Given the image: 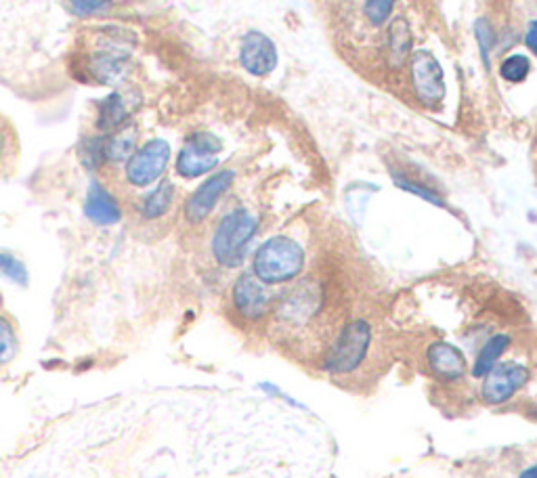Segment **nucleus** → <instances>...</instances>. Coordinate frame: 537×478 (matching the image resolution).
Instances as JSON below:
<instances>
[{"label":"nucleus","instance_id":"1","mask_svg":"<svg viewBox=\"0 0 537 478\" xmlns=\"http://www.w3.org/2000/svg\"><path fill=\"white\" fill-rule=\"evenodd\" d=\"M133 38L120 30L99 32L95 47L84 55V76L97 84H118L131 68Z\"/></svg>","mask_w":537,"mask_h":478},{"label":"nucleus","instance_id":"2","mask_svg":"<svg viewBox=\"0 0 537 478\" xmlns=\"http://www.w3.org/2000/svg\"><path fill=\"white\" fill-rule=\"evenodd\" d=\"M259 227L256 216L244 208H235L223 216L217 231L212 235V256L221 267L235 269L244 263L248 244Z\"/></svg>","mask_w":537,"mask_h":478},{"label":"nucleus","instance_id":"3","mask_svg":"<svg viewBox=\"0 0 537 478\" xmlns=\"http://www.w3.org/2000/svg\"><path fill=\"white\" fill-rule=\"evenodd\" d=\"M305 267V250L290 237H271L254 254V275L263 284H284Z\"/></svg>","mask_w":537,"mask_h":478},{"label":"nucleus","instance_id":"4","mask_svg":"<svg viewBox=\"0 0 537 478\" xmlns=\"http://www.w3.org/2000/svg\"><path fill=\"white\" fill-rule=\"evenodd\" d=\"M372 330L365 321H353L340 330L332 351L326 359V369L332 376H349L363 363L370 351Z\"/></svg>","mask_w":537,"mask_h":478},{"label":"nucleus","instance_id":"5","mask_svg":"<svg viewBox=\"0 0 537 478\" xmlns=\"http://www.w3.org/2000/svg\"><path fill=\"white\" fill-rule=\"evenodd\" d=\"M223 151V141L206 133V130H198L187 137L183 149L179 151L177 158V172L183 179H198L202 175H208L210 170L219 166V154Z\"/></svg>","mask_w":537,"mask_h":478},{"label":"nucleus","instance_id":"6","mask_svg":"<svg viewBox=\"0 0 537 478\" xmlns=\"http://www.w3.org/2000/svg\"><path fill=\"white\" fill-rule=\"evenodd\" d=\"M168 162L170 145L164 139H152L128 158V162L124 164V177L128 185L137 189L149 187L164 175Z\"/></svg>","mask_w":537,"mask_h":478},{"label":"nucleus","instance_id":"7","mask_svg":"<svg viewBox=\"0 0 537 478\" xmlns=\"http://www.w3.org/2000/svg\"><path fill=\"white\" fill-rule=\"evenodd\" d=\"M410 76L418 101L426 107H437L445 99V76L433 53L416 51L410 55Z\"/></svg>","mask_w":537,"mask_h":478},{"label":"nucleus","instance_id":"8","mask_svg":"<svg viewBox=\"0 0 537 478\" xmlns=\"http://www.w3.org/2000/svg\"><path fill=\"white\" fill-rule=\"evenodd\" d=\"M235 179L233 170H221L217 175H212L206 179L196 191L189 195V200L185 202V221L191 225H200L206 221L214 206L219 204V200L227 193Z\"/></svg>","mask_w":537,"mask_h":478},{"label":"nucleus","instance_id":"9","mask_svg":"<svg viewBox=\"0 0 537 478\" xmlns=\"http://www.w3.org/2000/svg\"><path fill=\"white\" fill-rule=\"evenodd\" d=\"M529 372L519 363H504L493 367L487 380L483 382V401L489 405H498L508 401L517 390L527 382Z\"/></svg>","mask_w":537,"mask_h":478},{"label":"nucleus","instance_id":"10","mask_svg":"<svg viewBox=\"0 0 537 478\" xmlns=\"http://www.w3.org/2000/svg\"><path fill=\"white\" fill-rule=\"evenodd\" d=\"M240 63L252 76H267L277 68V49L273 40L261 32H248L240 47Z\"/></svg>","mask_w":537,"mask_h":478},{"label":"nucleus","instance_id":"11","mask_svg":"<svg viewBox=\"0 0 537 478\" xmlns=\"http://www.w3.org/2000/svg\"><path fill=\"white\" fill-rule=\"evenodd\" d=\"M233 304L246 319H259L269 311L271 298L259 277L244 273L233 286Z\"/></svg>","mask_w":537,"mask_h":478},{"label":"nucleus","instance_id":"12","mask_svg":"<svg viewBox=\"0 0 537 478\" xmlns=\"http://www.w3.org/2000/svg\"><path fill=\"white\" fill-rule=\"evenodd\" d=\"M84 216L99 227H110L122 219V210L114 193L99 181H93L84 198Z\"/></svg>","mask_w":537,"mask_h":478},{"label":"nucleus","instance_id":"13","mask_svg":"<svg viewBox=\"0 0 537 478\" xmlns=\"http://www.w3.org/2000/svg\"><path fill=\"white\" fill-rule=\"evenodd\" d=\"M428 365L443 380H460L466 372V361L456 346L437 342L428 349Z\"/></svg>","mask_w":537,"mask_h":478},{"label":"nucleus","instance_id":"14","mask_svg":"<svg viewBox=\"0 0 537 478\" xmlns=\"http://www.w3.org/2000/svg\"><path fill=\"white\" fill-rule=\"evenodd\" d=\"M139 133L133 122H126L110 135H103L105 149V164H126L137 151Z\"/></svg>","mask_w":537,"mask_h":478},{"label":"nucleus","instance_id":"15","mask_svg":"<svg viewBox=\"0 0 537 478\" xmlns=\"http://www.w3.org/2000/svg\"><path fill=\"white\" fill-rule=\"evenodd\" d=\"M128 122V107L122 99L120 93H112L110 97H105L99 107H97V130L101 135H110L120 126Z\"/></svg>","mask_w":537,"mask_h":478},{"label":"nucleus","instance_id":"16","mask_svg":"<svg viewBox=\"0 0 537 478\" xmlns=\"http://www.w3.org/2000/svg\"><path fill=\"white\" fill-rule=\"evenodd\" d=\"M173 202H175V185L170 181H162L143 198L141 216L145 221H158L170 210Z\"/></svg>","mask_w":537,"mask_h":478},{"label":"nucleus","instance_id":"17","mask_svg":"<svg viewBox=\"0 0 537 478\" xmlns=\"http://www.w3.org/2000/svg\"><path fill=\"white\" fill-rule=\"evenodd\" d=\"M412 45H414L412 26L407 24V19L403 17L395 19L389 30V57L395 68H399V65L410 59Z\"/></svg>","mask_w":537,"mask_h":478},{"label":"nucleus","instance_id":"18","mask_svg":"<svg viewBox=\"0 0 537 478\" xmlns=\"http://www.w3.org/2000/svg\"><path fill=\"white\" fill-rule=\"evenodd\" d=\"M506 346H508V338L506 336H498V338H493L489 340L485 346H483V351L477 359V365H475V376H485L489 374L493 367H496V361L500 359V355L506 351Z\"/></svg>","mask_w":537,"mask_h":478},{"label":"nucleus","instance_id":"19","mask_svg":"<svg viewBox=\"0 0 537 478\" xmlns=\"http://www.w3.org/2000/svg\"><path fill=\"white\" fill-rule=\"evenodd\" d=\"M531 72V61L525 55H510L500 65V76L508 82H523Z\"/></svg>","mask_w":537,"mask_h":478},{"label":"nucleus","instance_id":"20","mask_svg":"<svg viewBox=\"0 0 537 478\" xmlns=\"http://www.w3.org/2000/svg\"><path fill=\"white\" fill-rule=\"evenodd\" d=\"M0 275L11 279L13 284L26 286L28 284V269L21 260L9 252H0Z\"/></svg>","mask_w":537,"mask_h":478},{"label":"nucleus","instance_id":"21","mask_svg":"<svg viewBox=\"0 0 537 478\" xmlns=\"http://www.w3.org/2000/svg\"><path fill=\"white\" fill-rule=\"evenodd\" d=\"M80 158H82V164L87 166L89 170H97V168L105 166L103 135L101 137H89L87 141H84L82 149H80Z\"/></svg>","mask_w":537,"mask_h":478},{"label":"nucleus","instance_id":"22","mask_svg":"<svg viewBox=\"0 0 537 478\" xmlns=\"http://www.w3.org/2000/svg\"><path fill=\"white\" fill-rule=\"evenodd\" d=\"M17 355V336L11 328V323L0 315V365L13 361Z\"/></svg>","mask_w":537,"mask_h":478},{"label":"nucleus","instance_id":"23","mask_svg":"<svg viewBox=\"0 0 537 478\" xmlns=\"http://www.w3.org/2000/svg\"><path fill=\"white\" fill-rule=\"evenodd\" d=\"M475 36H477V42H479V49H481V57H483V63L489 68V55L493 51V47H496V32H493L491 24L487 19H479L475 24Z\"/></svg>","mask_w":537,"mask_h":478},{"label":"nucleus","instance_id":"24","mask_svg":"<svg viewBox=\"0 0 537 478\" xmlns=\"http://www.w3.org/2000/svg\"><path fill=\"white\" fill-rule=\"evenodd\" d=\"M397 0H368L365 3V17L370 19L372 26H382L386 19L391 17L393 13V7H395Z\"/></svg>","mask_w":537,"mask_h":478},{"label":"nucleus","instance_id":"25","mask_svg":"<svg viewBox=\"0 0 537 478\" xmlns=\"http://www.w3.org/2000/svg\"><path fill=\"white\" fill-rule=\"evenodd\" d=\"M70 5L76 15L87 17V15H95V13L110 9L112 0H70Z\"/></svg>","mask_w":537,"mask_h":478},{"label":"nucleus","instance_id":"26","mask_svg":"<svg viewBox=\"0 0 537 478\" xmlns=\"http://www.w3.org/2000/svg\"><path fill=\"white\" fill-rule=\"evenodd\" d=\"M525 45H527V49L537 57V19H533L531 24H529V28H527Z\"/></svg>","mask_w":537,"mask_h":478},{"label":"nucleus","instance_id":"27","mask_svg":"<svg viewBox=\"0 0 537 478\" xmlns=\"http://www.w3.org/2000/svg\"><path fill=\"white\" fill-rule=\"evenodd\" d=\"M7 151H9V133H5L3 122H0V162L5 160Z\"/></svg>","mask_w":537,"mask_h":478},{"label":"nucleus","instance_id":"28","mask_svg":"<svg viewBox=\"0 0 537 478\" xmlns=\"http://www.w3.org/2000/svg\"><path fill=\"white\" fill-rule=\"evenodd\" d=\"M521 478H537V464L533 468H529Z\"/></svg>","mask_w":537,"mask_h":478}]
</instances>
